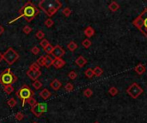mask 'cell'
Instances as JSON below:
<instances>
[{
	"label": "cell",
	"instance_id": "6da1fadb",
	"mask_svg": "<svg viewBox=\"0 0 147 123\" xmlns=\"http://www.w3.org/2000/svg\"><path fill=\"white\" fill-rule=\"evenodd\" d=\"M40 13V9L39 8L32 3L30 1H29L28 3H26L22 9H19V16L16 17V19L12 20V22H11L10 23H11L13 22H16V20L19 18H24L28 22H30L33 19H35V17L39 15Z\"/></svg>",
	"mask_w": 147,
	"mask_h": 123
},
{
	"label": "cell",
	"instance_id": "7a4b0ae2",
	"mask_svg": "<svg viewBox=\"0 0 147 123\" xmlns=\"http://www.w3.org/2000/svg\"><path fill=\"white\" fill-rule=\"evenodd\" d=\"M61 6H62V3L59 0H42L38 3L39 9H42L49 17L56 14L58 10L61 8Z\"/></svg>",
	"mask_w": 147,
	"mask_h": 123
},
{
	"label": "cell",
	"instance_id": "3957f363",
	"mask_svg": "<svg viewBox=\"0 0 147 123\" xmlns=\"http://www.w3.org/2000/svg\"><path fill=\"white\" fill-rule=\"evenodd\" d=\"M132 24L147 38V7L132 22Z\"/></svg>",
	"mask_w": 147,
	"mask_h": 123
},
{
	"label": "cell",
	"instance_id": "277c9868",
	"mask_svg": "<svg viewBox=\"0 0 147 123\" xmlns=\"http://www.w3.org/2000/svg\"><path fill=\"white\" fill-rule=\"evenodd\" d=\"M16 96L19 99H21L22 104V105L24 106L26 102L29 100L30 98H32L33 96H35V92L30 89V87L27 85H23L19 89V90L16 91Z\"/></svg>",
	"mask_w": 147,
	"mask_h": 123
},
{
	"label": "cell",
	"instance_id": "5b68a950",
	"mask_svg": "<svg viewBox=\"0 0 147 123\" xmlns=\"http://www.w3.org/2000/svg\"><path fill=\"white\" fill-rule=\"evenodd\" d=\"M17 80L16 76L11 71V68H6L0 74V83L4 85H12Z\"/></svg>",
	"mask_w": 147,
	"mask_h": 123
},
{
	"label": "cell",
	"instance_id": "8992f818",
	"mask_svg": "<svg viewBox=\"0 0 147 123\" xmlns=\"http://www.w3.org/2000/svg\"><path fill=\"white\" fill-rule=\"evenodd\" d=\"M19 55L13 48L10 47L8 50L4 53V60L9 65H12L18 60Z\"/></svg>",
	"mask_w": 147,
	"mask_h": 123
},
{
	"label": "cell",
	"instance_id": "52a82bcc",
	"mask_svg": "<svg viewBox=\"0 0 147 123\" xmlns=\"http://www.w3.org/2000/svg\"><path fill=\"white\" fill-rule=\"evenodd\" d=\"M143 91H144L143 89L140 87L138 84L135 83V82L126 89V93H127L131 98H132L133 99L138 98L139 96L143 93Z\"/></svg>",
	"mask_w": 147,
	"mask_h": 123
},
{
	"label": "cell",
	"instance_id": "ba28073f",
	"mask_svg": "<svg viewBox=\"0 0 147 123\" xmlns=\"http://www.w3.org/2000/svg\"><path fill=\"white\" fill-rule=\"evenodd\" d=\"M47 111V105L45 102H37L34 107H31V112L36 117H40Z\"/></svg>",
	"mask_w": 147,
	"mask_h": 123
},
{
	"label": "cell",
	"instance_id": "9c48e42d",
	"mask_svg": "<svg viewBox=\"0 0 147 123\" xmlns=\"http://www.w3.org/2000/svg\"><path fill=\"white\" fill-rule=\"evenodd\" d=\"M66 54V50H65L59 44L54 46V49L52 52V55L54 57L55 59H59V58H62V57Z\"/></svg>",
	"mask_w": 147,
	"mask_h": 123
},
{
	"label": "cell",
	"instance_id": "30bf717a",
	"mask_svg": "<svg viewBox=\"0 0 147 123\" xmlns=\"http://www.w3.org/2000/svg\"><path fill=\"white\" fill-rule=\"evenodd\" d=\"M27 75H28L31 80L35 81V80H37V79L42 75V72H40V70L35 71V70H32V69H29L27 71Z\"/></svg>",
	"mask_w": 147,
	"mask_h": 123
},
{
	"label": "cell",
	"instance_id": "8fae6325",
	"mask_svg": "<svg viewBox=\"0 0 147 123\" xmlns=\"http://www.w3.org/2000/svg\"><path fill=\"white\" fill-rule=\"evenodd\" d=\"M65 65H66V62H65V60H63L62 58H59V59H54L53 66L55 68H57V69H59V68H61L62 67H64Z\"/></svg>",
	"mask_w": 147,
	"mask_h": 123
},
{
	"label": "cell",
	"instance_id": "7c38bea8",
	"mask_svg": "<svg viewBox=\"0 0 147 123\" xmlns=\"http://www.w3.org/2000/svg\"><path fill=\"white\" fill-rule=\"evenodd\" d=\"M50 86L52 89H53L54 91H58L61 86H62V84H61V82L58 80V79H54V80L50 83Z\"/></svg>",
	"mask_w": 147,
	"mask_h": 123
},
{
	"label": "cell",
	"instance_id": "4fadbf2b",
	"mask_svg": "<svg viewBox=\"0 0 147 123\" xmlns=\"http://www.w3.org/2000/svg\"><path fill=\"white\" fill-rule=\"evenodd\" d=\"M75 63H76V64L77 65L78 67L83 68L84 65L87 63V60L85 59V58L83 56H80V57H78L77 58L76 61H75Z\"/></svg>",
	"mask_w": 147,
	"mask_h": 123
},
{
	"label": "cell",
	"instance_id": "5bb4252c",
	"mask_svg": "<svg viewBox=\"0 0 147 123\" xmlns=\"http://www.w3.org/2000/svg\"><path fill=\"white\" fill-rule=\"evenodd\" d=\"M39 95L42 99H44V100H47V99L51 97L52 94H51V92L47 90V89H43V90L39 93Z\"/></svg>",
	"mask_w": 147,
	"mask_h": 123
},
{
	"label": "cell",
	"instance_id": "9a60e30c",
	"mask_svg": "<svg viewBox=\"0 0 147 123\" xmlns=\"http://www.w3.org/2000/svg\"><path fill=\"white\" fill-rule=\"evenodd\" d=\"M134 70H135V72H136V73L138 74L141 75V74H143L145 72V65L139 63V64H138V65H137V66L134 68Z\"/></svg>",
	"mask_w": 147,
	"mask_h": 123
},
{
	"label": "cell",
	"instance_id": "2e32d148",
	"mask_svg": "<svg viewBox=\"0 0 147 123\" xmlns=\"http://www.w3.org/2000/svg\"><path fill=\"white\" fill-rule=\"evenodd\" d=\"M84 34H85V36H87L88 38L92 37L95 34L94 28L92 27H90V26L87 27L86 28H85V30H84Z\"/></svg>",
	"mask_w": 147,
	"mask_h": 123
},
{
	"label": "cell",
	"instance_id": "e0dca14e",
	"mask_svg": "<svg viewBox=\"0 0 147 123\" xmlns=\"http://www.w3.org/2000/svg\"><path fill=\"white\" fill-rule=\"evenodd\" d=\"M54 59H53L49 55H47L45 56V67L46 68H50L53 64Z\"/></svg>",
	"mask_w": 147,
	"mask_h": 123
},
{
	"label": "cell",
	"instance_id": "ac0fdd59",
	"mask_svg": "<svg viewBox=\"0 0 147 123\" xmlns=\"http://www.w3.org/2000/svg\"><path fill=\"white\" fill-rule=\"evenodd\" d=\"M108 8H109V9L111 10V11L115 12V11H117V10L120 9V5L116 2L114 1V2H111L110 3V4H109Z\"/></svg>",
	"mask_w": 147,
	"mask_h": 123
},
{
	"label": "cell",
	"instance_id": "d6986e66",
	"mask_svg": "<svg viewBox=\"0 0 147 123\" xmlns=\"http://www.w3.org/2000/svg\"><path fill=\"white\" fill-rule=\"evenodd\" d=\"M67 48L70 51H75L77 48V44L74 41H71L70 43L67 44Z\"/></svg>",
	"mask_w": 147,
	"mask_h": 123
},
{
	"label": "cell",
	"instance_id": "ffe728a7",
	"mask_svg": "<svg viewBox=\"0 0 147 123\" xmlns=\"http://www.w3.org/2000/svg\"><path fill=\"white\" fill-rule=\"evenodd\" d=\"M93 71H94V75H95V76H97V77L101 76V75L102 74V73H103V70H102V68H100V67H98V66L95 67Z\"/></svg>",
	"mask_w": 147,
	"mask_h": 123
},
{
	"label": "cell",
	"instance_id": "44dd1931",
	"mask_svg": "<svg viewBox=\"0 0 147 123\" xmlns=\"http://www.w3.org/2000/svg\"><path fill=\"white\" fill-rule=\"evenodd\" d=\"M4 91L6 94H11L13 91H14V87L12 86V85H4Z\"/></svg>",
	"mask_w": 147,
	"mask_h": 123
},
{
	"label": "cell",
	"instance_id": "7402d4cb",
	"mask_svg": "<svg viewBox=\"0 0 147 123\" xmlns=\"http://www.w3.org/2000/svg\"><path fill=\"white\" fill-rule=\"evenodd\" d=\"M84 74L86 75V77H88L89 79H91L93 76H95V75H94V71L90 68H87L86 71L84 72Z\"/></svg>",
	"mask_w": 147,
	"mask_h": 123
},
{
	"label": "cell",
	"instance_id": "603a6c76",
	"mask_svg": "<svg viewBox=\"0 0 147 123\" xmlns=\"http://www.w3.org/2000/svg\"><path fill=\"white\" fill-rule=\"evenodd\" d=\"M33 86H34V88L35 89V90H40V89L42 87V83L40 80H35L33 82Z\"/></svg>",
	"mask_w": 147,
	"mask_h": 123
},
{
	"label": "cell",
	"instance_id": "cb8c5ba5",
	"mask_svg": "<svg viewBox=\"0 0 147 123\" xmlns=\"http://www.w3.org/2000/svg\"><path fill=\"white\" fill-rule=\"evenodd\" d=\"M36 63H38V65L40 67L45 66V56H42L40 57H39L38 59H37Z\"/></svg>",
	"mask_w": 147,
	"mask_h": 123
},
{
	"label": "cell",
	"instance_id": "d4e9b609",
	"mask_svg": "<svg viewBox=\"0 0 147 123\" xmlns=\"http://www.w3.org/2000/svg\"><path fill=\"white\" fill-rule=\"evenodd\" d=\"M7 104H8V105L11 108H14L15 106L16 105V104H17V102H16V100L14 98H10L9 100H8Z\"/></svg>",
	"mask_w": 147,
	"mask_h": 123
},
{
	"label": "cell",
	"instance_id": "484cf974",
	"mask_svg": "<svg viewBox=\"0 0 147 123\" xmlns=\"http://www.w3.org/2000/svg\"><path fill=\"white\" fill-rule=\"evenodd\" d=\"M35 36L38 39L42 40V39H44V38H45V33H44V32H42V30H39V31H37L36 32Z\"/></svg>",
	"mask_w": 147,
	"mask_h": 123
},
{
	"label": "cell",
	"instance_id": "4316f807",
	"mask_svg": "<svg viewBox=\"0 0 147 123\" xmlns=\"http://www.w3.org/2000/svg\"><path fill=\"white\" fill-rule=\"evenodd\" d=\"M91 41L89 39H85L82 41V45H83L84 48H90L91 45Z\"/></svg>",
	"mask_w": 147,
	"mask_h": 123
},
{
	"label": "cell",
	"instance_id": "83f0119b",
	"mask_svg": "<svg viewBox=\"0 0 147 123\" xmlns=\"http://www.w3.org/2000/svg\"><path fill=\"white\" fill-rule=\"evenodd\" d=\"M50 44V43H49V41L47 40V39H42V40H40V45L42 46L43 49H46V48Z\"/></svg>",
	"mask_w": 147,
	"mask_h": 123
},
{
	"label": "cell",
	"instance_id": "f1b7e54d",
	"mask_svg": "<svg viewBox=\"0 0 147 123\" xmlns=\"http://www.w3.org/2000/svg\"><path fill=\"white\" fill-rule=\"evenodd\" d=\"M108 93L110 94L111 96H113V97H114V96L118 94V89L116 88V87H114V86H113V87H111L108 90Z\"/></svg>",
	"mask_w": 147,
	"mask_h": 123
},
{
	"label": "cell",
	"instance_id": "f546056e",
	"mask_svg": "<svg viewBox=\"0 0 147 123\" xmlns=\"http://www.w3.org/2000/svg\"><path fill=\"white\" fill-rule=\"evenodd\" d=\"M84 95L86 98H90L91 96L93 95V91H92L91 89L87 88V89H85V91H84Z\"/></svg>",
	"mask_w": 147,
	"mask_h": 123
},
{
	"label": "cell",
	"instance_id": "4dcf8cb0",
	"mask_svg": "<svg viewBox=\"0 0 147 123\" xmlns=\"http://www.w3.org/2000/svg\"><path fill=\"white\" fill-rule=\"evenodd\" d=\"M62 13L64 14V16H65L68 17V16H71V9L69 8V7H66V8L63 9Z\"/></svg>",
	"mask_w": 147,
	"mask_h": 123
},
{
	"label": "cell",
	"instance_id": "1f68e13d",
	"mask_svg": "<svg viewBox=\"0 0 147 123\" xmlns=\"http://www.w3.org/2000/svg\"><path fill=\"white\" fill-rule=\"evenodd\" d=\"M44 24H45V26L47 27H52L53 24H54V22L53 20L51 19V18H47L46 20H45V22H44Z\"/></svg>",
	"mask_w": 147,
	"mask_h": 123
},
{
	"label": "cell",
	"instance_id": "d6a6232c",
	"mask_svg": "<svg viewBox=\"0 0 147 123\" xmlns=\"http://www.w3.org/2000/svg\"><path fill=\"white\" fill-rule=\"evenodd\" d=\"M40 67L38 65V63H32V64L29 66V69H32V70L37 71V70H40Z\"/></svg>",
	"mask_w": 147,
	"mask_h": 123
},
{
	"label": "cell",
	"instance_id": "836d02e7",
	"mask_svg": "<svg viewBox=\"0 0 147 123\" xmlns=\"http://www.w3.org/2000/svg\"><path fill=\"white\" fill-rule=\"evenodd\" d=\"M53 49H54V46H53L52 44H50L46 48V49H44V51H45L47 54H52Z\"/></svg>",
	"mask_w": 147,
	"mask_h": 123
},
{
	"label": "cell",
	"instance_id": "e575fe53",
	"mask_svg": "<svg viewBox=\"0 0 147 123\" xmlns=\"http://www.w3.org/2000/svg\"><path fill=\"white\" fill-rule=\"evenodd\" d=\"M65 89H66V91L71 92V91H73L74 86H73V85L71 84V83H67V84L66 85V86H65Z\"/></svg>",
	"mask_w": 147,
	"mask_h": 123
},
{
	"label": "cell",
	"instance_id": "d590c367",
	"mask_svg": "<svg viewBox=\"0 0 147 123\" xmlns=\"http://www.w3.org/2000/svg\"><path fill=\"white\" fill-rule=\"evenodd\" d=\"M27 102H28V104L31 106V107H34V106L37 104V101L35 100V98H34V97H32V98H30L28 101H27Z\"/></svg>",
	"mask_w": 147,
	"mask_h": 123
},
{
	"label": "cell",
	"instance_id": "8d00e7d4",
	"mask_svg": "<svg viewBox=\"0 0 147 123\" xmlns=\"http://www.w3.org/2000/svg\"><path fill=\"white\" fill-rule=\"evenodd\" d=\"M77 74L75 71H71L69 74H68V77H69L71 80H75V79L77 78Z\"/></svg>",
	"mask_w": 147,
	"mask_h": 123
},
{
	"label": "cell",
	"instance_id": "74e56055",
	"mask_svg": "<svg viewBox=\"0 0 147 123\" xmlns=\"http://www.w3.org/2000/svg\"><path fill=\"white\" fill-rule=\"evenodd\" d=\"M31 31H32V28L29 26H25L22 28V32L24 33L25 34H29L30 33H31Z\"/></svg>",
	"mask_w": 147,
	"mask_h": 123
},
{
	"label": "cell",
	"instance_id": "f35d334b",
	"mask_svg": "<svg viewBox=\"0 0 147 123\" xmlns=\"http://www.w3.org/2000/svg\"><path fill=\"white\" fill-rule=\"evenodd\" d=\"M15 118L17 120V121H22V120L24 118V115H23L22 113L18 112V113H16V114L15 115Z\"/></svg>",
	"mask_w": 147,
	"mask_h": 123
},
{
	"label": "cell",
	"instance_id": "ab89813d",
	"mask_svg": "<svg viewBox=\"0 0 147 123\" xmlns=\"http://www.w3.org/2000/svg\"><path fill=\"white\" fill-rule=\"evenodd\" d=\"M31 52L34 55H38L40 52V48H38V46H34L31 49Z\"/></svg>",
	"mask_w": 147,
	"mask_h": 123
},
{
	"label": "cell",
	"instance_id": "60d3db41",
	"mask_svg": "<svg viewBox=\"0 0 147 123\" xmlns=\"http://www.w3.org/2000/svg\"><path fill=\"white\" fill-rule=\"evenodd\" d=\"M4 27H3L2 25H0V35H2V34L4 33Z\"/></svg>",
	"mask_w": 147,
	"mask_h": 123
},
{
	"label": "cell",
	"instance_id": "b9f144b4",
	"mask_svg": "<svg viewBox=\"0 0 147 123\" xmlns=\"http://www.w3.org/2000/svg\"><path fill=\"white\" fill-rule=\"evenodd\" d=\"M4 60V54H2L1 52H0V63Z\"/></svg>",
	"mask_w": 147,
	"mask_h": 123
},
{
	"label": "cell",
	"instance_id": "7bdbcfd3",
	"mask_svg": "<svg viewBox=\"0 0 147 123\" xmlns=\"http://www.w3.org/2000/svg\"><path fill=\"white\" fill-rule=\"evenodd\" d=\"M33 123H38V122H36V121H35V122H33Z\"/></svg>",
	"mask_w": 147,
	"mask_h": 123
},
{
	"label": "cell",
	"instance_id": "ee69618b",
	"mask_svg": "<svg viewBox=\"0 0 147 123\" xmlns=\"http://www.w3.org/2000/svg\"><path fill=\"white\" fill-rule=\"evenodd\" d=\"M95 123H99V122H98V121H95Z\"/></svg>",
	"mask_w": 147,
	"mask_h": 123
}]
</instances>
